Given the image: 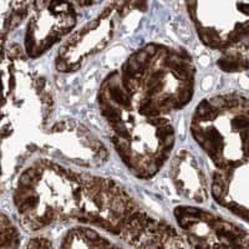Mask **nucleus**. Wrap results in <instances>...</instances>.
Listing matches in <instances>:
<instances>
[{"label":"nucleus","instance_id":"1","mask_svg":"<svg viewBox=\"0 0 249 249\" xmlns=\"http://www.w3.org/2000/svg\"><path fill=\"white\" fill-rule=\"evenodd\" d=\"M13 203L30 232L70 221L110 233L132 249H184L175 227L144 210L116 181L54 160L26 164L15 179Z\"/></svg>","mask_w":249,"mask_h":249},{"label":"nucleus","instance_id":"2","mask_svg":"<svg viewBox=\"0 0 249 249\" xmlns=\"http://www.w3.org/2000/svg\"><path fill=\"white\" fill-rule=\"evenodd\" d=\"M115 71L131 108L142 119H171L195 95L196 66L186 49L146 44Z\"/></svg>","mask_w":249,"mask_h":249},{"label":"nucleus","instance_id":"3","mask_svg":"<svg viewBox=\"0 0 249 249\" xmlns=\"http://www.w3.org/2000/svg\"><path fill=\"white\" fill-rule=\"evenodd\" d=\"M97 107L122 163L140 179L155 177L167 163L176 143L171 119H142L131 108L115 70L97 91Z\"/></svg>","mask_w":249,"mask_h":249},{"label":"nucleus","instance_id":"4","mask_svg":"<svg viewBox=\"0 0 249 249\" xmlns=\"http://www.w3.org/2000/svg\"><path fill=\"white\" fill-rule=\"evenodd\" d=\"M192 139L218 171L249 160V99L239 93L206 97L191 117Z\"/></svg>","mask_w":249,"mask_h":249},{"label":"nucleus","instance_id":"5","mask_svg":"<svg viewBox=\"0 0 249 249\" xmlns=\"http://www.w3.org/2000/svg\"><path fill=\"white\" fill-rule=\"evenodd\" d=\"M28 60L18 44H3V142L18 131L41 127L53 113L54 96L48 80L31 70Z\"/></svg>","mask_w":249,"mask_h":249},{"label":"nucleus","instance_id":"6","mask_svg":"<svg viewBox=\"0 0 249 249\" xmlns=\"http://www.w3.org/2000/svg\"><path fill=\"white\" fill-rule=\"evenodd\" d=\"M187 13L201 43L212 50L249 54V3H186Z\"/></svg>","mask_w":249,"mask_h":249},{"label":"nucleus","instance_id":"7","mask_svg":"<svg viewBox=\"0 0 249 249\" xmlns=\"http://www.w3.org/2000/svg\"><path fill=\"white\" fill-rule=\"evenodd\" d=\"M182 238L192 249H249V232L195 204L173 210Z\"/></svg>","mask_w":249,"mask_h":249},{"label":"nucleus","instance_id":"8","mask_svg":"<svg viewBox=\"0 0 249 249\" xmlns=\"http://www.w3.org/2000/svg\"><path fill=\"white\" fill-rule=\"evenodd\" d=\"M76 3L33 1L24 36L28 59H37L54 48L77 25Z\"/></svg>","mask_w":249,"mask_h":249},{"label":"nucleus","instance_id":"9","mask_svg":"<svg viewBox=\"0 0 249 249\" xmlns=\"http://www.w3.org/2000/svg\"><path fill=\"white\" fill-rule=\"evenodd\" d=\"M126 6L127 3H110L95 19L68 39L56 55L57 71L74 72L88 57L105 49L116 31V18L124 17Z\"/></svg>","mask_w":249,"mask_h":249},{"label":"nucleus","instance_id":"10","mask_svg":"<svg viewBox=\"0 0 249 249\" xmlns=\"http://www.w3.org/2000/svg\"><path fill=\"white\" fill-rule=\"evenodd\" d=\"M40 147L59 160L82 167H97L108 159L107 148L99 137L75 121L56 122L44 131Z\"/></svg>","mask_w":249,"mask_h":249},{"label":"nucleus","instance_id":"11","mask_svg":"<svg viewBox=\"0 0 249 249\" xmlns=\"http://www.w3.org/2000/svg\"><path fill=\"white\" fill-rule=\"evenodd\" d=\"M211 195L219 206L249 223V160L224 171H215Z\"/></svg>","mask_w":249,"mask_h":249},{"label":"nucleus","instance_id":"12","mask_svg":"<svg viewBox=\"0 0 249 249\" xmlns=\"http://www.w3.org/2000/svg\"><path fill=\"white\" fill-rule=\"evenodd\" d=\"M170 175L176 191L182 198L195 206L207 201L208 184L206 176L197 160L188 151L182 150L173 157Z\"/></svg>","mask_w":249,"mask_h":249},{"label":"nucleus","instance_id":"13","mask_svg":"<svg viewBox=\"0 0 249 249\" xmlns=\"http://www.w3.org/2000/svg\"><path fill=\"white\" fill-rule=\"evenodd\" d=\"M59 249H124L106 235L85 226L72 227L62 237Z\"/></svg>","mask_w":249,"mask_h":249},{"label":"nucleus","instance_id":"14","mask_svg":"<svg viewBox=\"0 0 249 249\" xmlns=\"http://www.w3.org/2000/svg\"><path fill=\"white\" fill-rule=\"evenodd\" d=\"M1 36L17 29L25 19H29L33 1H1Z\"/></svg>","mask_w":249,"mask_h":249},{"label":"nucleus","instance_id":"15","mask_svg":"<svg viewBox=\"0 0 249 249\" xmlns=\"http://www.w3.org/2000/svg\"><path fill=\"white\" fill-rule=\"evenodd\" d=\"M21 233L14 222L3 213L1 214V242L0 249H21Z\"/></svg>","mask_w":249,"mask_h":249},{"label":"nucleus","instance_id":"16","mask_svg":"<svg viewBox=\"0 0 249 249\" xmlns=\"http://www.w3.org/2000/svg\"><path fill=\"white\" fill-rule=\"evenodd\" d=\"M217 65L224 72H241L249 70V57L239 53H223Z\"/></svg>","mask_w":249,"mask_h":249},{"label":"nucleus","instance_id":"17","mask_svg":"<svg viewBox=\"0 0 249 249\" xmlns=\"http://www.w3.org/2000/svg\"><path fill=\"white\" fill-rule=\"evenodd\" d=\"M21 249H55L54 244L50 241V238L45 235H36L30 238Z\"/></svg>","mask_w":249,"mask_h":249}]
</instances>
